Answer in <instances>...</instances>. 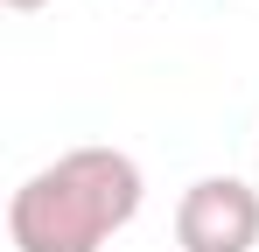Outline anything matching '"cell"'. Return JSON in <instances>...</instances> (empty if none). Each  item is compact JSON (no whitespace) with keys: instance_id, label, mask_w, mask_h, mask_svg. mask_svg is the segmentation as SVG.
Masks as SVG:
<instances>
[{"instance_id":"cell-1","label":"cell","mask_w":259,"mask_h":252,"mask_svg":"<svg viewBox=\"0 0 259 252\" xmlns=\"http://www.w3.org/2000/svg\"><path fill=\"white\" fill-rule=\"evenodd\" d=\"M147 203V175L126 147H70L7 196L14 252H105Z\"/></svg>"},{"instance_id":"cell-2","label":"cell","mask_w":259,"mask_h":252,"mask_svg":"<svg viewBox=\"0 0 259 252\" xmlns=\"http://www.w3.org/2000/svg\"><path fill=\"white\" fill-rule=\"evenodd\" d=\"M182 252H252L259 245V189L245 175H196L175 203Z\"/></svg>"},{"instance_id":"cell-3","label":"cell","mask_w":259,"mask_h":252,"mask_svg":"<svg viewBox=\"0 0 259 252\" xmlns=\"http://www.w3.org/2000/svg\"><path fill=\"white\" fill-rule=\"evenodd\" d=\"M0 7H7V14H42L49 0H0Z\"/></svg>"}]
</instances>
